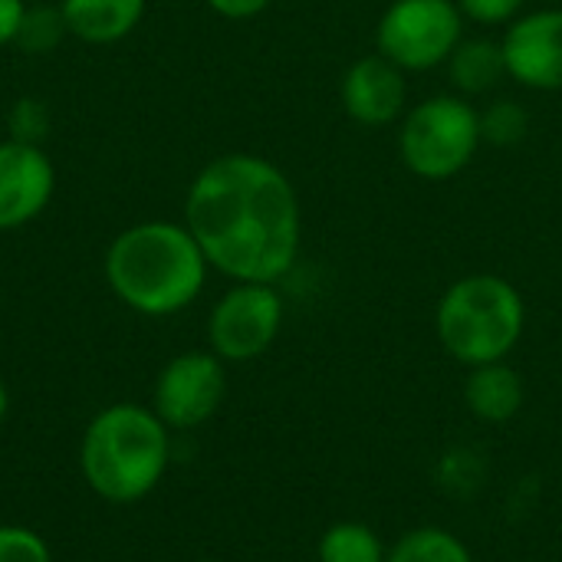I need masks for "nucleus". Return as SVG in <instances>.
Instances as JSON below:
<instances>
[{
	"label": "nucleus",
	"instance_id": "1",
	"mask_svg": "<svg viewBox=\"0 0 562 562\" xmlns=\"http://www.w3.org/2000/svg\"><path fill=\"white\" fill-rule=\"evenodd\" d=\"M184 227L211 270L234 283H280L300 260L303 207L280 165L254 151L211 158L184 194Z\"/></svg>",
	"mask_w": 562,
	"mask_h": 562
},
{
	"label": "nucleus",
	"instance_id": "2",
	"mask_svg": "<svg viewBox=\"0 0 562 562\" xmlns=\"http://www.w3.org/2000/svg\"><path fill=\"white\" fill-rule=\"evenodd\" d=\"M102 270L128 310L165 319L201 296L211 263L184 221H142L112 237Z\"/></svg>",
	"mask_w": 562,
	"mask_h": 562
},
{
	"label": "nucleus",
	"instance_id": "3",
	"mask_svg": "<svg viewBox=\"0 0 562 562\" xmlns=\"http://www.w3.org/2000/svg\"><path fill=\"white\" fill-rule=\"evenodd\" d=\"M171 428L155 408L115 402L92 415L82 435L79 461L86 484L109 504H135L148 497L171 461Z\"/></svg>",
	"mask_w": 562,
	"mask_h": 562
},
{
	"label": "nucleus",
	"instance_id": "4",
	"mask_svg": "<svg viewBox=\"0 0 562 562\" xmlns=\"http://www.w3.org/2000/svg\"><path fill=\"white\" fill-rule=\"evenodd\" d=\"M527 329L524 293L501 273L458 277L435 306V333L441 349L468 366L510 359Z\"/></svg>",
	"mask_w": 562,
	"mask_h": 562
},
{
	"label": "nucleus",
	"instance_id": "5",
	"mask_svg": "<svg viewBox=\"0 0 562 562\" xmlns=\"http://www.w3.org/2000/svg\"><path fill=\"white\" fill-rule=\"evenodd\" d=\"M481 145V109L458 92L428 95L398 122V158L422 181L458 178Z\"/></svg>",
	"mask_w": 562,
	"mask_h": 562
},
{
	"label": "nucleus",
	"instance_id": "6",
	"mask_svg": "<svg viewBox=\"0 0 562 562\" xmlns=\"http://www.w3.org/2000/svg\"><path fill=\"white\" fill-rule=\"evenodd\" d=\"M464 23L454 0H392L375 23V53L405 72H428L458 49Z\"/></svg>",
	"mask_w": 562,
	"mask_h": 562
},
{
	"label": "nucleus",
	"instance_id": "7",
	"mask_svg": "<svg viewBox=\"0 0 562 562\" xmlns=\"http://www.w3.org/2000/svg\"><path fill=\"white\" fill-rule=\"evenodd\" d=\"M283 319L277 283H234L207 316L211 352L224 362H254L277 342Z\"/></svg>",
	"mask_w": 562,
	"mask_h": 562
},
{
	"label": "nucleus",
	"instance_id": "8",
	"mask_svg": "<svg viewBox=\"0 0 562 562\" xmlns=\"http://www.w3.org/2000/svg\"><path fill=\"white\" fill-rule=\"evenodd\" d=\"M227 395V362L211 349H191L168 359L155 379L151 408L155 415L175 428L188 431L217 415Z\"/></svg>",
	"mask_w": 562,
	"mask_h": 562
},
{
	"label": "nucleus",
	"instance_id": "9",
	"mask_svg": "<svg viewBox=\"0 0 562 562\" xmlns=\"http://www.w3.org/2000/svg\"><path fill=\"white\" fill-rule=\"evenodd\" d=\"M507 79L533 92L562 89V7H540L520 13L504 40Z\"/></svg>",
	"mask_w": 562,
	"mask_h": 562
},
{
	"label": "nucleus",
	"instance_id": "10",
	"mask_svg": "<svg viewBox=\"0 0 562 562\" xmlns=\"http://www.w3.org/2000/svg\"><path fill=\"white\" fill-rule=\"evenodd\" d=\"M342 112L362 128H385L408 112V72L382 53L359 56L339 79Z\"/></svg>",
	"mask_w": 562,
	"mask_h": 562
},
{
	"label": "nucleus",
	"instance_id": "11",
	"mask_svg": "<svg viewBox=\"0 0 562 562\" xmlns=\"http://www.w3.org/2000/svg\"><path fill=\"white\" fill-rule=\"evenodd\" d=\"M56 191V168L43 145L0 142V231H16L36 221Z\"/></svg>",
	"mask_w": 562,
	"mask_h": 562
},
{
	"label": "nucleus",
	"instance_id": "12",
	"mask_svg": "<svg viewBox=\"0 0 562 562\" xmlns=\"http://www.w3.org/2000/svg\"><path fill=\"white\" fill-rule=\"evenodd\" d=\"M524 402H527L524 375L507 359L504 362H491V366H477V369L468 372L464 405L471 408V415L477 422L504 425V422L520 415Z\"/></svg>",
	"mask_w": 562,
	"mask_h": 562
},
{
	"label": "nucleus",
	"instance_id": "13",
	"mask_svg": "<svg viewBox=\"0 0 562 562\" xmlns=\"http://www.w3.org/2000/svg\"><path fill=\"white\" fill-rule=\"evenodd\" d=\"M148 0H59L63 20L82 43H119L145 16Z\"/></svg>",
	"mask_w": 562,
	"mask_h": 562
},
{
	"label": "nucleus",
	"instance_id": "14",
	"mask_svg": "<svg viewBox=\"0 0 562 562\" xmlns=\"http://www.w3.org/2000/svg\"><path fill=\"white\" fill-rule=\"evenodd\" d=\"M445 66H448L451 86L464 99L484 95L507 79L504 46H501V40H491V36H464Z\"/></svg>",
	"mask_w": 562,
	"mask_h": 562
},
{
	"label": "nucleus",
	"instance_id": "15",
	"mask_svg": "<svg viewBox=\"0 0 562 562\" xmlns=\"http://www.w3.org/2000/svg\"><path fill=\"white\" fill-rule=\"evenodd\" d=\"M385 553L382 537L359 520H339L316 540V562H385Z\"/></svg>",
	"mask_w": 562,
	"mask_h": 562
},
{
	"label": "nucleus",
	"instance_id": "16",
	"mask_svg": "<svg viewBox=\"0 0 562 562\" xmlns=\"http://www.w3.org/2000/svg\"><path fill=\"white\" fill-rule=\"evenodd\" d=\"M385 562H474V557L458 533L445 527H415L389 547Z\"/></svg>",
	"mask_w": 562,
	"mask_h": 562
},
{
	"label": "nucleus",
	"instance_id": "17",
	"mask_svg": "<svg viewBox=\"0 0 562 562\" xmlns=\"http://www.w3.org/2000/svg\"><path fill=\"white\" fill-rule=\"evenodd\" d=\"M530 132V112L517 99H494L481 109V138L494 148H514Z\"/></svg>",
	"mask_w": 562,
	"mask_h": 562
},
{
	"label": "nucleus",
	"instance_id": "18",
	"mask_svg": "<svg viewBox=\"0 0 562 562\" xmlns=\"http://www.w3.org/2000/svg\"><path fill=\"white\" fill-rule=\"evenodd\" d=\"M66 33H69V26H66V20H63L59 3H56V7H46V3L30 7V3H26L23 23H20V33H16V46H20L23 53L43 56V53L56 49L59 40H63Z\"/></svg>",
	"mask_w": 562,
	"mask_h": 562
},
{
	"label": "nucleus",
	"instance_id": "19",
	"mask_svg": "<svg viewBox=\"0 0 562 562\" xmlns=\"http://www.w3.org/2000/svg\"><path fill=\"white\" fill-rule=\"evenodd\" d=\"M7 128H10V138L13 142H26V145H40L46 135H49V109L33 99V95H23L10 105V115H7Z\"/></svg>",
	"mask_w": 562,
	"mask_h": 562
},
{
	"label": "nucleus",
	"instance_id": "20",
	"mask_svg": "<svg viewBox=\"0 0 562 562\" xmlns=\"http://www.w3.org/2000/svg\"><path fill=\"white\" fill-rule=\"evenodd\" d=\"M0 562H53L49 543L30 527H0Z\"/></svg>",
	"mask_w": 562,
	"mask_h": 562
},
{
	"label": "nucleus",
	"instance_id": "21",
	"mask_svg": "<svg viewBox=\"0 0 562 562\" xmlns=\"http://www.w3.org/2000/svg\"><path fill=\"white\" fill-rule=\"evenodd\" d=\"M454 3L461 16L477 26H510L527 7V0H454Z\"/></svg>",
	"mask_w": 562,
	"mask_h": 562
},
{
	"label": "nucleus",
	"instance_id": "22",
	"mask_svg": "<svg viewBox=\"0 0 562 562\" xmlns=\"http://www.w3.org/2000/svg\"><path fill=\"white\" fill-rule=\"evenodd\" d=\"M217 16L224 20H254L260 16L273 0H204Z\"/></svg>",
	"mask_w": 562,
	"mask_h": 562
},
{
	"label": "nucleus",
	"instance_id": "23",
	"mask_svg": "<svg viewBox=\"0 0 562 562\" xmlns=\"http://www.w3.org/2000/svg\"><path fill=\"white\" fill-rule=\"evenodd\" d=\"M23 13H26V0H0V46L16 43Z\"/></svg>",
	"mask_w": 562,
	"mask_h": 562
},
{
	"label": "nucleus",
	"instance_id": "24",
	"mask_svg": "<svg viewBox=\"0 0 562 562\" xmlns=\"http://www.w3.org/2000/svg\"><path fill=\"white\" fill-rule=\"evenodd\" d=\"M7 415V389H3V382H0V418Z\"/></svg>",
	"mask_w": 562,
	"mask_h": 562
},
{
	"label": "nucleus",
	"instance_id": "25",
	"mask_svg": "<svg viewBox=\"0 0 562 562\" xmlns=\"http://www.w3.org/2000/svg\"><path fill=\"white\" fill-rule=\"evenodd\" d=\"M198 562H221V560H198Z\"/></svg>",
	"mask_w": 562,
	"mask_h": 562
}]
</instances>
